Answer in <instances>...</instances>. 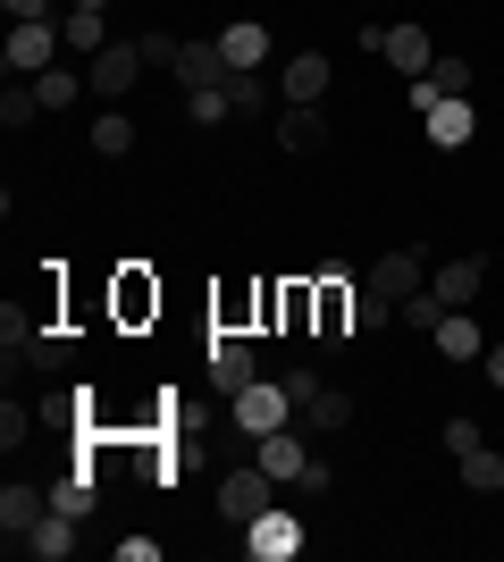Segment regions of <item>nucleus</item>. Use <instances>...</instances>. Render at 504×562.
<instances>
[{
    "instance_id": "obj_1",
    "label": "nucleus",
    "mask_w": 504,
    "mask_h": 562,
    "mask_svg": "<svg viewBox=\"0 0 504 562\" xmlns=\"http://www.w3.org/2000/svg\"><path fill=\"white\" fill-rule=\"evenodd\" d=\"M144 68H152V59H144V43H110V50H93V59H85V85H93L101 101H126Z\"/></svg>"
},
{
    "instance_id": "obj_2",
    "label": "nucleus",
    "mask_w": 504,
    "mask_h": 562,
    "mask_svg": "<svg viewBox=\"0 0 504 562\" xmlns=\"http://www.w3.org/2000/svg\"><path fill=\"white\" fill-rule=\"evenodd\" d=\"M244 554L253 562H294L303 554V520H294L287 504H269L261 520H244Z\"/></svg>"
},
{
    "instance_id": "obj_3",
    "label": "nucleus",
    "mask_w": 504,
    "mask_h": 562,
    "mask_svg": "<svg viewBox=\"0 0 504 562\" xmlns=\"http://www.w3.org/2000/svg\"><path fill=\"white\" fill-rule=\"evenodd\" d=\"M59 50H68V34H59L51 18H18V25H9V68H18V76H43Z\"/></svg>"
},
{
    "instance_id": "obj_4",
    "label": "nucleus",
    "mask_w": 504,
    "mask_h": 562,
    "mask_svg": "<svg viewBox=\"0 0 504 562\" xmlns=\"http://www.w3.org/2000/svg\"><path fill=\"white\" fill-rule=\"evenodd\" d=\"M236 420L253 428V437H269V428H287L294 420V395H287V378H253L236 395Z\"/></svg>"
},
{
    "instance_id": "obj_5",
    "label": "nucleus",
    "mask_w": 504,
    "mask_h": 562,
    "mask_svg": "<svg viewBox=\"0 0 504 562\" xmlns=\"http://www.w3.org/2000/svg\"><path fill=\"white\" fill-rule=\"evenodd\" d=\"M253 378H261V361H253V336L219 328V336H211V386H219V395H244Z\"/></svg>"
},
{
    "instance_id": "obj_6",
    "label": "nucleus",
    "mask_w": 504,
    "mask_h": 562,
    "mask_svg": "<svg viewBox=\"0 0 504 562\" xmlns=\"http://www.w3.org/2000/svg\"><path fill=\"white\" fill-rule=\"evenodd\" d=\"M429 285V260L412 252V244H395V252L370 260V294H387V303H404V294H421Z\"/></svg>"
},
{
    "instance_id": "obj_7",
    "label": "nucleus",
    "mask_w": 504,
    "mask_h": 562,
    "mask_svg": "<svg viewBox=\"0 0 504 562\" xmlns=\"http://www.w3.org/2000/svg\"><path fill=\"white\" fill-rule=\"evenodd\" d=\"M269 504H278V479H269L261 462H253V470H236V479H227V487H219V513L236 520V529H244V520H261Z\"/></svg>"
},
{
    "instance_id": "obj_8",
    "label": "nucleus",
    "mask_w": 504,
    "mask_h": 562,
    "mask_svg": "<svg viewBox=\"0 0 504 562\" xmlns=\"http://www.w3.org/2000/svg\"><path fill=\"white\" fill-rule=\"evenodd\" d=\"M253 462H261L269 479H278V487H294V479H303V470H312L320 453L303 446V437H294V428H269V437H253Z\"/></svg>"
},
{
    "instance_id": "obj_9",
    "label": "nucleus",
    "mask_w": 504,
    "mask_h": 562,
    "mask_svg": "<svg viewBox=\"0 0 504 562\" xmlns=\"http://www.w3.org/2000/svg\"><path fill=\"white\" fill-rule=\"evenodd\" d=\"M76 538H85V520H68V513H43L25 538H9L18 554H34V562H68L76 554Z\"/></svg>"
},
{
    "instance_id": "obj_10",
    "label": "nucleus",
    "mask_w": 504,
    "mask_h": 562,
    "mask_svg": "<svg viewBox=\"0 0 504 562\" xmlns=\"http://www.w3.org/2000/svg\"><path fill=\"white\" fill-rule=\"evenodd\" d=\"M312 319H320V345H354V294L336 278L312 285Z\"/></svg>"
},
{
    "instance_id": "obj_11",
    "label": "nucleus",
    "mask_w": 504,
    "mask_h": 562,
    "mask_svg": "<svg viewBox=\"0 0 504 562\" xmlns=\"http://www.w3.org/2000/svg\"><path fill=\"white\" fill-rule=\"evenodd\" d=\"M43 513H51V487H34V479H9V487H0V529H9V538H25Z\"/></svg>"
},
{
    "instance_id": "obj_12",
    "label": "nucleus",
    "mask_w": 504,
    "mask_h": 562,
    "mask_svg": "<svg viewBox=\"0 0 504 562\" xmlns=\"http://www.w3.org/2000/svg\"><path fill=\"white\" fill-rule=\"evenodd\" d=\"M328 117H320V101H287V117H278V143L287 151H328Z\"/></svg>"
},
{
    "instance_id": "obj_13",
    "label": "nucleus",
    "mask_w": 504,
    "mask_h": 562,
    "mask_svg": "<svg viewBox=\"0 0 504 562\" xmlns=\"http://www.w3.org/2000/svg\"><path fill=\"white\" fill-rule=\"evenodd\" d=\"M429 285H437V303H446V311H471V303H480V285H488V260H446Z\"/></svg>"
},
{
    "instance_id": "obj_14",
    "label": "nucleus",
    "mask_w": 504,
    "mask_h": 562,
    "mask_svg": "<svg viewBox=\"0 0 504 562\" xmlns=\"http://www.w3.org/2000/svg\"><path fill=\"white\" fill-rule=\"evenodd\" d=\"M177 85H186V93L227 85V50H219V43H186V50H177Z\"/></svg>"
},
{
    "instance_id": "obj_15",
    "label": "nucleus",
    "mask_w": 504,
    "mask_h": 562,
    "mask_svg": "<svg viewBox=\"0 0 504 562\" xmlns=\"http://www.w3.org/2000/svg\"><path fill=\"white\" fill-rule=\"evenodd\" d=\"M429 345L446 352V361H480V352H488V328H480V319H471V311H446Z\"/></svg>"
},
{
    "instance_id": "obj_16",
    "label": "nucleus",
    "mask_w": 504,
    "mask_h": 562,
    "mask_svg": "<svg viewBox=\"0 0 504 562\" xmlns=\"http://www.w3.org/2000/svg\"><path fill=\"white\" fill-rule=\"evenodd\" d=\"M219 50H227V68H261V59H269V25L261 18H236L227 34H219Z\"/></svg>"
},
{
    "instance_id": "obj_17",
    "label": "nucleus",
    "mask_w": 504,
    "mask_h": 562,
    "mask_svg": "<svg viewBox=\"0 0 504 562\" xmlns=\"http://www.w3.org/2000/svg\"><path fill=\"white\" fill-rule=\"evenodd\" d=\"M421 135H429L437 151H462V143H471V101H437V110L421 117Z\"/></svg>"
},
{
    "instance_id": "obj_18",
    "label": "nucleus",
    "mask_w": 504,
    "mask_h": 562,
    "mask_svg": "<svg viewBox=\"0 0 504 562\" xmlns=\"http://www.w3.org/2000/svg\"><path fill=\"white\" fill-rule=\"evenodd\" d=\"M387 59H395L404 76H429V68H437V50H429V34H421V25H387Z\"/></svg>"
},
{
    "instance_id": "obj_19",
    "label": "nucleus",
    "mask_w": 504,
    "mask_h": 562,
    "mask_svg": "<svg viewBox=\"0 0 504 562\" xmlns=\"http://www.w3.org/2000/svg\"><path fill=\"white\" fill-rule=\"evenodd\" d=\"M135 135H144V126H135V117H126L119 101H110V110L93 117V151H101V160H126V151H135Z\"/></svg>"
},
{
    "instance_id": "obj_20",
    "label": "nucleus",
    "mask_w": 504,
    "mask_h": 562,
    "mask_svg": "<svg viewBox=\"0 0 504 562\" xmlns=\"http://www.w3.org/2000/svg\"><path fill=\"white\" fill-rule=\"evenodd\" d=\"M328 59H320V50H294V59H287V101H320V93H328Z\"/></svg>"
},
{
    "instance_id": "obj_21",
    "label": "nucleus",
    "mask_w": 504,
    "mask_h": 562,
    "mask_svg": "<svg viewBox=\"0 0 504 562\" xmlns=\"http://www.w3.org/2000/svg\"><path fill=\"white\" fill-rule=\"evenodd\" d=\"M101 504V487H93V470H68V479H51V513H68V520H85Z\"/></svg>"
},
{
    "instance_id": "obj_22",
    "label": "nucleus",
    "mask_w": 504,
    "mask_h": 562,
    "mask_svg": "<svg viewBox=\"0 0 504 562\" xmlns=\"http://www.w3.org/2000/svg\"><path fill=\"white\" fill-rule=\"evenodd\" d=\"M59 34H68V50H76V59L110 50V25H101V9H68V18H59Z\"/></svg>"
},
{
    "instance_id": "obj_23",
    "label": "nucleus",
    "mask_w": 504,
    "mask_h": 562,
    "mask_svg": "<svg viewBox=\"0 0 504 562\" xmlns=\"http://www.w3.org/2000/svg\"><path fill=\"white\" fill-rule=\"evenodd\" d=\"M25 361H34V370H68V361H76L68 328H34V336H25Z\"/></svg>"
},
{
    "instance_id": "obj_24",
    "label": "nucleus",
    "mask_w": 504,
    "mask_h": 562,
    "mask_svg": "<svg viewBox=\"0 0 504 562\" xmlns=\"http://www.w3.org/2000/svg\"><path fill=\"white\" fill-rule=\"evenodd\" d=\"M303 420H312L320 437H328V428H345V420H354V395H345V386H320V395L303 403Z\"/></svg>"
},
{
    "instance_id": "obj_25",
    "label": "nucleus",
    "mask_w": 504,
    "mask_h": 562,
    "mask_svg": "<svg viewBox=\"0 0 504 562\" xmlns=\"http://www.w3.org/2000/svg\"><path fill=\"white\" fill-rule=\"evenodd\" d=\"M76 93H85V76H76V68H43V76H34V101H43V110H76Z\"/></svg>"
},
{
    "instance_id": "obj_26",
    "label": "nucleus",
    "mask_w": 504,
    "mask_h": 562,
    "mask_svg": "<svg viewBox=\"0 0 504 562\" xmlns=\"http://www.w3.org/2000/svg\"><path fill=\"white\" fill-rule=\"evenodd\" d=\"M462 487L496 495V487H504V453H496V446H471V453H462Z\"/></svg>"
},
{
    "instance_id": "obj_27",
    "label": "nucleus",
    "mask_w": 504,
    "mask_h": 562,
    "mask_svg": "<svg viewBox=\"0 0 504 562\" xmlns=\"http://www.w3.org/2000/svg\"><path fill=\"white\" fill-rule=\"evenodd\" d=\"M227 101H236L244 117H261V110H269V85H261V68H227Z\"/></svg>"
},
{
    "instance_id": "obj_28",
    "label": "nucleus",
    "mask_w": 504,
    "mask_h": 562,
    "mask_svg": "<svg viewBox=\"0 0 504 562\" xmlns=\"http://www.w3.org/2000/svg\"><path fill=\"white\" fill-rule=\"evenodd\" d=\"M395 311H404V328H412V336H437V319H446V303H437V285H421V294H404V303H395Z\"/></svg>"
},
{
    "instance_id": "obj_29",
    "label": "nucleus",
    "mask_w": 504,
    "mask_h": 562,
    "mask_svg": "<svg viewBox=\"0 0 504 562\" xmlns=\"http://www.w3.org/2000/svg\"><path fill=\"white\" fill-rule=\"evenodd\" d=\"M34 117H43L34 85H9V93H0V126H9V135H18V126H34Z\"/></svg>"
},
{
    "instance_id": "obj_30",
    "label": "nucleus",
    "mask_w": 504,
    "mask_h": 562,
    "mask_svg": "<svg viewBox=\"0 0 504 562\" xmlns=\"http://www.w3.org/2000/svg\"><path fill=\"white\" fill-rule=\"evenodd\" d=\"M429 85H437L446 101H471V59H437V68H429Z\"/></svg>"
},
{
    "instance_id": "obj_31",
    "label": "nucleus",
    "mask_w": 504,
    "mask_h": 562,
    "mask_svg": "<svg viewBox=\"0 0 504 562\" xmlns=\"http://www.w3.org/2000/svg\"><path fill=\"white\" fill-rule=\"evenodd\" d=\"M34 428H43V412H25V403H9V412H0V446L18 453L25 437H34Z\"/></svg>"
},
{
    "instance_id": "obj_32",
    "label": "nucleus",
    "mask_w": 504,
    "mask_h": 562,
    "mask_svg": "<svg viewBox=\"0 0 504 562\" xmlns=\"http://www.w3.org/2000/svg\"><path fill=\"white\" fill-rule=\"evenodd\" d=\"M387 319H395V303H387V294H370V285H361V294H354V328H387Z\"/></svg>"
},
{
    "instance_id": "obj_33",
    "label": "nucleus",
    "mask_w": 504,
    "mask_h": 562,
    "mask_svg": "<svg viewBox=\"0 0 504 562\" xmlns=\"http://www.w3.org/2000/svg\"><path fill=\"white\" fill-rule=\"evenodd\" d=\"M437 446H446V453H455V462H462V453L480 446V420H462V412H455V420L437 428Z\"/></svg>"
},
{
    "instance_id": "obj_34",
    "label": "nucleus",
    "mask_w": 504,
    "mask_h": 562,
    "mask_svg": "<svg viewBox=\"0 0 504 562\" xmlns=\"http://www.w3.org/2000/svg\"><path fill=\"white\" fill-rule=\"evenodd\" d=\"M76 420H85V395H51V403H43V428H59V437H68Z\"/></svg>"
},
{
    "instance_id": "obj_35",
    "label": "nucleus",
    "mask_w": 504,
    "mask_h": 562,
    "mask_svg": "<svg viewBox=\"0 0 504 562\" xmlns=\"http://www.w3.org/2000/svg\"><path fill=\"white\" fill-rule=\"evenodd\" d=\"M227 110H236V101H227V85H211V93H193V126H219Z\"/></svg>"
},
{
    "instance_id": "obj_36",
    "label": "nucleus",
    "mask_w": 504,
    "mask_h": 562,
    "mask_svg": "<svg viewBox=\"0 0 504 562\" xmlns=\"http://www.w3.org/2000/svg\"><path fill=\"white\" fill-rule=\"evenodd\" d=\"M152 303H160V294H152V285H144V278H126V285H119V311H126V319H144V311H152Z\"/></svg>"
},
{
    "instance_id": "obj_37",
    "label": "nucleus",
    "mask_w": 504,
    "mask_h": 562,
    "mask_svg": "<svg viewBox=\"0 0 504 562\" xmlns=\"http://www.w3.org/2000/svg\"><path fill=\"white\" fill-rule=\"evenodd\" d=\"M177 50H186L177 34H144V59H152V68H177Z\"/></svg>"
},
{
    "instance_id": "obj_38",
    "label": "nucleus",
    "mask_w": 504,
    "mask_h": 562,
    "mask_svg": "<svg viewBox=\"0 0 504 562\" xmlns=\"http://www.w3.org/2000/svg\"><path fill=\"white\" fill-rule=\"evenodd\" d=\"M404 101H412V117H429V110H437V101H446V93H437L429 76H412V85H404Z\"/></svg>"
},
{
    "instance_id": "obj_39",
    "label": "nucleus",
    "mask_w": 504,
    "mask_h": 562,
    "mask_svg": "<svg viewBox=\"0 0 504 562\" xmlns=\"http://www.w3.org/2000/svg\"><path fill=\"white\" fill-rule=\"evenodd\" d=\"M287 395H294V412H303V403L320 395V370H287Z\"/></svg>"
},
{
    "instance_id": "obj_40",
    "label": "nucleus",
    "mask_w": 504,
    "mask_h": 562,
    "mask_svg": "<svg viewBox=\"0 0 504 562\" xmlns=\"http://www.w3.org/2000/svg\"><path fill=\"white\" fill-rule=\"evenodd\" d=\"M9 18H51V0H0Z\"/></svg>"
},
{
    "instance_id": "obj_41",
    "label": "nucleus",
    "mask_w": 504,
    "mask_h": 562,
    "mask_svg": "<svg viewBox=\"0 0 504 562\" xmlns=\"http://www.w3.org/2000/svg\"><path fill=\"white\" fill-rule=\"evenodd\" d=\"M488 378H496V386H504V336H496V345H488Z\"/></svg>"
},
{
    "instance_id": "obj_42",
    "label": "nucleus",
    "mask_w": 504,
    "mask_h": 562,
    "mask_svg": "<svg viewBox=\"0 0 504 562\" xmlns=\"http://www.w3.org/2000/svg\"><path fill=\"white\" fill-rule=\"evenodd\" d=\"M76 9H110V0H76Z\"/></svg>"
},
{
    "instance_id": "obj_43",
    "label": "nucleus",
    "mask_w": 504,
    "mask_h": 562,
    "mask_svg": "<svg viewBox=\"0 0 504 562\" xmlns=\"http://www.w3.org/2000/svg\"><path fill=\"white\" fill-rule=\"evenodd\" d=\"M496 211H504V202H496Z\"/></svg>"
}]
</instances>
